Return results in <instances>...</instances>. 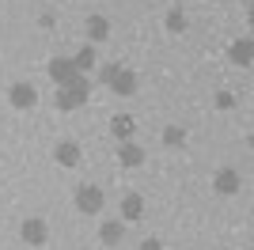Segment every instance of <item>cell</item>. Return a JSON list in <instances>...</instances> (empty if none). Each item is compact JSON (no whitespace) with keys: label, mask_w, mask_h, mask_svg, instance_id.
I'll list each match as a JSON object with an SVG mask.
<instances>
[{"label":"cell","mask_w":254,"mask_h":250,"mask_svg":"<svg viewBox=\"0 0 254 250\" xmlns=\"http://www.w3.org/2000/svg\"><path fill=\"white\" fill-rule=\"evenodd\" d=\"M76 208L87 212V216H95L99 208H103V189H99V186H84L80 193H76Z\"/></svg>","instance_id":"obj_1"},{"label":"cell","mask_w":254,"mask_h":250,"mask_svg":"<svg viewBox=\"0 0 254 250\" xmlns=\"http://www.w3.org/2000/svg\"><path fill=\"white\" fill-rule=\"evenodd\" d=\"M8 99H11V106H15V110H31V106L38 103V91H34L31 83H11Z\"/></svg>","instance_id":"obj_2"},{"label":"cell","mask_w":254,"mask_h":250,"mask_svg":"<svg viewBox=\"0 0 254 250\" xmlns=\"http://www.w3.org/2000/svg\"><path fill=\"white\" fill-rule=\"evenodd\" d=\"M72 76H76V64L68 61V57H53V61H50V80L57 83V87H64Z\"/></svg>","instance_id":"obj_3"},{"label":"cell","mask_w":254,"mask_h":250,"mask_svg":"<svg viewBox=\"0 0 254 250\" xmlns=\"http://www.w3.org/2000/svg\"><path fill=\"white\" fill-rule=\"evenodd\" d=\"M46 235H50V228H46V220L31 216V220H23V239L31 243V247H42Z\"/></svg>","instance_id":"obj_4"},{"label":"cell","mask_w":254,"mask_h":250,"mask_svg":"<svg viewBox=\"0 0 254 250\" xmlns=\"http://www.w3.org/2000/svg\"><path fill=\"white\" fill-rule=\"evenodd\" d=\"M110 87H114V95H137V72H133V68H122V72L110 80Z\"/></svg>","instance_id":"obj_5"},{"label":"cell","mask_w":254,"mask_h":250,"mask_svg":"<svg viewBox=\"0 0 254 250\" xmlns=\"http://www.w3.org/2000/svg\"><path fill=\"white\" fill-rule=\"evenodd\" d=\"M144 216V197L140 193H126L122 197V220H140Z\"/></svg>","instance_id":"obj_6"},{"label":"cell","mask_w":254,"mask_h":250,"mask_svg":"<svg viewBox=\"0 0 254 250\" xmlns=\"http://www.w3.org/2000/svg\"><path fill=\"white\" fill-rule=\"evenodd\" d=\"M57 163H61V167H76V163H80V144L61 140V144H57Z\"/></svg>","instance_id":"obj_7"},{"label":"cell","mask_w":254,"mask_h":250,"mask_svg":"<svg viewBox=\"0 0 254 250\" xmlns=\"http://www.w3.org/2000/svg\"><path fill=\"white\" fill-rule=\"evenodd\" d=\"M118 159H122L126 167H140V163H144V148H140V144H129V140H126V144L118 148Z\"/></svg>","instance_id":"obj_8"},{"label":"cell","mask_w":254,"mask_h":250,"mask_svg":"<svg viewBox=\"0 0 254 250\" xmlns=\"http://www.w3.org/2000/svg\"><path fill=\"white\" fill-rule=\"evenodd\" d=\"M72 64H76V72H91L99 64V53H95V46H84V50L72 57Z\"/></svg>","instance_id":"obj_9"},{"label":"cell","mask_w":254,"mask_h":250,"mask_svg":"<svg viewBox=\"0 0 254 250\" xmlns=\"http://www.w3.org/2000/svg\"><path fill=\"white\" fill-rule=\"evenodd\" d=\"M216 189H220V193H235V189H239V171H232V167L216 171Z\"/></svg>","instance_id":"obj_10"},{"label":"cell","mask_w":254,"mask_h":250,"mask_svg":"<svg viewBox=\"0 0 254 250\" xmlns=\"http://www.w3.org/2000/svg\"><path fill=\"white\" fill-rule=\"evenodd\" d=\"M87 38L91 42H106L110 38V23H106L103 15H91V19H87Z\"/></svg>","instance_id":"obj_11"},{"label":"cell","mask_w":254,"mask_h":250,"mask_svg":"<svg viewBox=\"0 0 254 250\" xmlns=\"http://www.w3.org/2000/svg\"><path fill=\"white\" fill-rule=\"evenodd\" d=\"M122 231H126V228H122L118 220H106L103 228H99V239H103L106 247H114V243H122Z\"/></svg>","instance_id":"obj_12"},{"label":"cell","mask_w":254,"mask_h":250,"mask_svg":"<svg viewBox=\"0 0 254 250\" xmlns=\"http://www.w3.org/2000/svg\"><path fill=\"white\" fill-rule=\"evenodd\" d=\"M133 125H137V122H133L129 114H118L114 122H110V129H114L118 140H129V136H133Z\"/></svg>","instance_id":"obj_13"},{"label":"cell","mask_w":254,"mask_h":250,"mask_svg":"<svg viewBox=\"0 0 254 250\" xmlns=\"http://www.w3.org/2000/svg\"><path fill=\"white\" fill-rule=\"evenodd\" d=\"M76 106H84V99L76 91H68V87H61L57 91V110H76Z\"/></svg>","instance_id":"obj_14"},{"label":"cell","mask_w":254,"mask_h":250,"mask_svg":"<svg viewBox=\"0 0 254 250\" xmlns=\"http://www.w3.org/2000/svg\"><path fill=\"white\" fill-rule=\"evenodd\" d=\"M64 87H68V91H76V95H80V99H84V103H87V95H91V83L84 80V72H76L72 80L64 83Z\"/></svg>","instance_id":"obj_15"},{"label":"cell","mask_w":254,"mask_h":250,"mask_svg":"<svg viewBox=\"0 0 254 250\" xmlns=\"http://www.w3.org/2000/svg\"><path fill=\"white\" fill-rule=\"evenodd\" d=\"M251 53H254L251 42L243 38V42H235V46H232V61H235V64H251Z\"/></svg>","instance_id":"obj_16"},{"label":"cell","mask_w":254,"mask_h":250,"mask_svg":"<svg viewBox=\"0 0 254 250\" xmlns=\"http://www.w3.org/2000/svg\"><path fill=\"white\" fill-rule=\"evenodd\" d=\"M163 144H167V148H175V144H186V133H182V129H167V133H163Z\"/></svg>","instance_id":"obj_17"},{"label":"cell","mask_w":254,"mask_h":250,"mask_svg":"<svg viewBox=\"0 0 254 250\" xmlns=\"http://www.w3.org/2000/svg\"><path fill=\"white\" fill-rule=\"evenodd\" d=\"M167 31H186V15L182 11H171L167 15Z\"/></svg>","instance_id":"obj_18"},{"label":"cell","mask_w":254,"mask_h":250,"mask_svg":"<svg viewBox=\"0 0 254 250\" xmlns=\"http://www.w3.org/2000/svg\"><path fill=\"white\" fill-rule=\"evenodd\" d=\"M118 72H122V64H103V68H99V80H103V83H110Z\"/></svg>","instance_id":"obj_19"},{"label":"cell","mask_w":254,"mask_h":250,"mask_svg":"<svg viewBox=\"0 0 254 250\" xmlns=\"http://www.w3.org/2000/svg\"><path fill=\"white\" fill-rule=\"evenodd\" d=\"M235 103V99H232V95H228V91H220V95H216V106H220V110H228V106H232Z\"/></svg>","instance_id":"obj_20"},{"label":"cell","mask_w":254,"mask_h":250,"mask_svg":"<svg viewBox=\"0 0 254 250\" xmlns=\"http://www.w3.org/2000/svg\"><path fill=\"white\" fill-rule=\"evenodd\" d=\"M140 250H163V247H159L156 239H144V243H140Z\"/></svg>","instance_id":"obj_21"}]
</instances>
